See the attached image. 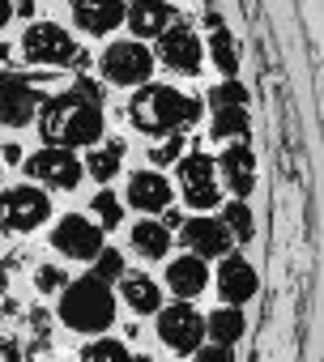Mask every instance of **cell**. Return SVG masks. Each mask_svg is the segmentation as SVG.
<instances>
[{
	"label": "cell",
	"mask_w": 324,
	"mask_h": 362,
	"mask_svg": "<svg viewBox=\"0 0 324 362\" xmlns=\"http://www.w3.org/2000/svg\"><path fill=\"white\" fill-rule=\"evenodd\" d=\"M39 128H43V141L60 145V149L98 145V136H103V90L94 81H77L73 90L47 98Z\"/></svg>",
	"instance_id": "obj_1"
},
{
	"label": "cell",
	"mask_w": 324,
	"mask_h": 362,
	"mask_svg": "<svg viewBox=\"0 0 324 362\" xmlns=\"http://www.w3.org/2000/svg\"><path fill=\"white\" fill-rule=\"evenodd\" d=\"M128 119L141 132L171 136V132H180V128L201 119V98L180 94L175 86H141L132 94V103H128Z\"/></svg>",
	"instance_id": "obj_2"
},
{
	"label": "cell",
	"mask_w": 324,
	"mask_h": 362,
	"mask_svg": "<svg viewBox=\"0 0 324 362\" xmlns=\"http://www.w3.org/2000/svg\"><path fill=\"white\" fill-rule=\"evenodd\" d=\"M60 320L73 332H103L115 324V294L107 281L86 273L81 281H69L60 294Z\"/></svg>",
	"instance_id": "obj_3"
},
{
	"label": "cell",
	"mask_w": 324,
	"mask_h": 362,
	"mask_svg": "<svg viewBox=\"0 0 324 362\" xmlns=\"http://www.w3.org/2000/svg\"><path fill=\"white\" fill-rule=\"evenodd\" d=\"M26 64H43V69H64V64H86V52L77 47V39L56 26V22H35L26 26L22 43H18Z\"/></svg>",
	"instance_id": "obj_4"
},
{
	"label": "cell",
	"mask_w": 324,
	"mask_h": 362,
	"mask_svg": "<svg viewBox=\"0 0 324 362\" xmlns=\"http://www.w3.org/2000/svg\"><path fill=\"white\" fill-rule=\"evenodd\" d=\"M52 218V201L43 188H9V192H0V230H9V235H30L39 230L43 222Z\"/></svg>",
	"instance_id": "obj_5"
},
{
	"label": "cell",
	"mask_w": 324,
	"mask_h": 362,
	"mask_svg": "<svg viewBox=\"0 0 324 362\" xmlns=\"http://www.w3.org/2000/svg\"><path fill=\"white\" fill-rule=\"evenodd\" d=\"M98 69H103V77L111 86H145L149 73H154V52L145 43H137V39H120V43H111L103 52Z\"/></svg>",
	"instance_id": "obj_6"
},
{
	"label": "cell",
	"mask_w": 324,
	"mask_h": 362,
	"mask_svg": "<svg viewBox=\"0 0 324 362\" xmlns=\"http://www.w3.org/2000/svg\"><path fill=\"white\" fill-rule=\"evenodd\" d=\"M158 60L167 64L171 73H184V77H197L201 73V60H205V43L197 39L192 26L175 22L158 35Z\"/></svg>",
	"instance_id": "obj_7"
},
{
	"label": "cell",
	"mask_w": 324,
	"mask_h": 362,
	"mask_svg": "<svg viewBox=\"0 0 324 362\" xmlns=\"http://www.w3.org/2000/svg\"><path fill=\"white\" fill-rule=\"evenodd\" d=\"M43 107V94L35 90L30 77L22 73H0V124L5 128H26Z\"/></svg>",
	"instance_id": "obj_8"
},
{
	"label": "cell",
	"mask_w": 324,
	"mask_h": 362,
	"mask_svg": "<svg viewBox=\"0 0 324 362\" xmlns=\"http://www.w3.org/2000/svg\"><path fill=\"white\" fill-rule=\"evenodd\" d=\"M26 175L39 179L43 188L73 192V188L81 184V162H77V153H69V149H60V145H47V149H39V153L26 158Z\"/></svg>",
	"instance_id": "obj_9"
},
{
	"label": "cell",
	"mask_w": 324,
	"mask_h": 362,
	"mask_svg": "<svg viewBox=\"0 0 324 362\" xmlns=\"http://www.w3.org/2000/svg\"><path fill=\"white\" fill-rule=\"evenodd\" d=\"M52 247L69 260H94L103 252V226L81 214H64L52 230Z\"/></svg>",
	"instance_id": "obj_10"
},
{
	"label": "cell",
	"mask_w": 324,
	"mask_h": 362,
	"mask_svg": "<svg viewBox=\"0 0 324 362\" xmlns=\"http://www.w3.org/2000/svg\"><path fill=\"white\" fill-rule=\"evenodd\" d=\"M180 192H184L188 209H214V205L222 201L214 158H205V153H188V158L180 162Z\"/></svg>",
	"instance_id": "obj_11"
},
{
	"label": "cell",
	"mask_w": 324,
	"mask_h": 362,
	"mask_svg": "<svg viewBox=\"0 0 324 362\" xmlns=\"http://www.w3.org/2000/svg\"><path fill=\"white\" fill-rule=\"evenodd\" d=\"M158 337H162V345H171L175 354H192L201 345V337H205V320L197 315V307L171 303V307L158 311Z\"/></svg>",
	"instance_id": "obj_12"
},
{
	"label": "cell",
	"mask_w": 324,
	"mask_h": 362,
	"mask_svg": "<svg viewBox=\"0 0 324 362\" xmlns=\"http://www.w3.org/2000/svg\"><path fill=\"white\" fill-rule=\"evenodd\" d=\"M180 243L192 256L209 260V256H226L231 252V230L222 226V218H188L180 226Z\"/></svg>",
	"instance_id": "obj_13"
},
{
	"label": "cell",
	"mask_w": 324,
	"mask_h": 362,
	"mask_svg": "<svg viewBox=\"0 0 324 362\" xmlns=\"http://www.w3.org/2000/svg\"><path fill=\"white\" fill-rule=\"evenodd\" d=\"M214 170H222V184H226L239 201L256 188V158H252V149H248L243 141L226 145V149H222V158L214 162Z\"/></svg>",
	"instance_id": "obj_14"
},
{
	"label": "cell",
	"mask_w": 324,
	"mask_h": 362,
	"mask_svg": "<svg viewBox=\"0 0 324 362\" xmlns=\"http://www.w3.org/2000/svg\"><path fill=\"white\" fill-rule=\"evenodd\" d=\"M171 184H167V175H158V170H137L128 179V205L141 209V214H167L171 205Z\"/></svg>",
	"instance_id": "obj_15"
},
{
	"label": "cell",
	"mask_w": 324,
	"mask_h": 362,
	"mask_svg": "<svg viewBox=\"0 0 324 362\" xmlns=\"http://www.w3.org/2000/svg\"><path fill=\"white\" fill-rule=\"evenodd\" d=\"M218 294H222V303L226 307H239V303H248L252 294H256V269L243 260V256H222V264H218Z\"/></svg>",
	"instance_id": "obj_16"
},
{
	"label": "cell",
	"mask_w": 324,
	"mask_h": 362,
	"mask_svg": "<svg viewBox=\"0 0 324 362\" xmlns=\"http://www.w3.org/2000/svg\"><path fill=\"white\" fill-rule=\"evenodd\" d=\"M124 0H73V22L86 35H111L124 22Z\"/></svg>",
	"instance_id": "obj_17"
},
{
	"label": "cell",
	"mask_w": 324,
	"mask_h": 362,
	"mask_svg": "<svg viewBox=\"0 0 324 362\" xmlns=\"http://www.w3.org/2000/svg\"><path fill=\"white\" fill-rule=\"evenodd\" d=\"M124 18L137 39H158L167 26H175V5H167V0H132Z\"/></svg>",
	"instance_id": "obj_18"
},
{
	"label": "cell",
	"mask_w": 324,
	"mask_h": 362,
	"mask_svg": "<svg viewBox=\"0 0 324 362\" xmlns=\"http://www.w3.org/2000/svg\"><path fill=\"white\" fill-rule=\"evenodd\" d=\"M167 286H171V294L175 298H197L205 286H209V269H205V260L201 256H175L171 264H167Z\"/></svg>",
	"instance_id": "obj_19"
},
{
	"label": "cell",
	"mask_w": 324,
	"mask_h": 362,
	"mask_svg": "<svg viewBox=\"0 0 324 362\" xmlns=\"http://www.w3.org/2000/svg\"><path fill=\"white\" fill-rule=\"evenodd\" d=\"M128 239H132V252L145 256V260H162V256L171 252V230H167V222H154V218L137 222Z\"/></svg>",
	"instance_id": "obj_20"
},
{
	"label": "cell",
	"mask_w": 324,
	"mask_h": 362,
	"mask_svg": "<svg viewBox=\"0 0 324 362\" xmlns=\"http://www.w3.org/2000/svg\"><path fill=\"white\" fill-rule=\"evenodd\" d=\"M120 294H124V303H128L132 311H141V315L162 307V290H158V281L145 277V273H120Z\"/></svg>",
	"instance_id": "obj_21"
},
{
	"label": "cell",
	"mask_w": 324,
	"mask_h": 362,
	"mask_svg": "<svg viewBox=\"0 0 324 362\" xmlns=\"http://www.w3.org/2000/svg\"><path fill=\"white\" fill-rule=\"evenodd\" d=\"M243 328H248L243 311H239V307H226V303L205 320V332L214 337V345H235V341L243 337Z\"/></svg>",
	"instance_id": "obj_22"
},
{
	"label": "cell",
	"mask_w": 324,
	"mask_h": 362,
	"mask_svg": "<svg viewBox=\"0 0 324 362\" xmlns=\"http://www.w3.org/2000/svg\"><path fill=\"white\" fill-rule=\"evenodd\" d=\"M248 132V107H214V136L239 141Z\"/></svg>",
	"instance_id": "obj_23"
},
{
	"label": "cell",
	"mask_w": 324,
	"mask_h": 362,
	"mask_svg": "<svg viewBox=\"0 0 324 362\" xmlns=\"http://www.w3.org/2000/svg\"><path fill=\"white\" fill-rule=\"evenodd\" d=\"M120 158H124V145L111 141V145H103V149H94V153L86 158V170L107 184V179H115V170H120Z\"/></svg>",
	"instance_id": "obj_24"
},
{
	"label": "cell",
	"mask_w": 324,
	"mask_h": 362,
	"mask_svg": "<svg viewBox=\"0 0 324 362\" xmlns=\"http://www.w3.org/2000/svg\"><path fill=\"white\" fill-rule=\"evenodd\" d=\"M81 362H145V358H132L124 341L103 337V341H90V345L81 349Z\"/></svg>",
	"instance_id": "obj_25"
},
{
	"label": "cell",
	"mask_w": 324,
	"mask_h": 362,
	"mask_svg": "<svg viewBox=\"0 0 324 362\" xmlns=\"http://www.w3.org/2000/svg\"><path fill=\"white\" fill-rule=\"evenodd\" d=\"M222 226L231 230V239H239V243H248L252 235H256V222H252V209L243 205V201H231L226 209H222Z\"/></svg>",
	"instance_id": "obj_26"
},
{
	"label": "cell",
	"mask_w": 324,
	"mask_h": 362,
	"mask_svg": "<svg viewBox=\"0 0 324 362\" xmlns=\"http://www.w3.org/2000/svg\"><path fill=\"white\" fill-rule=\"evenodd\" d=\"M209 52H214V64L222 69V73H235L239 69V52H235V39H231V30H214V39H209Z\"/></svg>",
	"instance_id": "obj_27"
},
{
	"label": "cell",
	"mask_w": 324,
	"mask_h": 362,
	"mask_svg": "<svg viewBox=\"0 0 324 362\" xmlns=\"http://www.w3.org/2000/svg\"><path fill=\"white\" fill-rule=\"evenodd\" d=\"M90 209H94V218H98V226H103V230L120 226V218H124V209H120V197H115V192H98Z\"/></svg>",
	"instance_id": "obj_28"
},
{
	"label": "cell",
	"mask_w": 324,
	"mask_h": 362,
	"mask_svg": "<svg viewBox=\"0 0 324 362\" xmlns=\"http://www.w3.org/2000/svg\"><path fill=\"white\" fill-rule=\"evenodd\" d=\"M180 153H184V136H180V132H171L167 141H158V145L149 149V162H154V166H167V162H175Z\"/></svg>",
	"instance_id": "obj_29"
},
{
	"label": "cell",
	"mask_w": 324,
	"mask_h": 362,
	"mask_svg": "<svg viewBox=\"0 0 324 362\" xmlns=\"http://www.w3.org/2000/svg\"><path fill=\"white\" fill-rule=\"evenodd\" d=\"M209 103H214V107H248V90H243L239 81H222V86L209 94Z\"/></svg>",
	"instance_id": "obj_30"
},
{
	"label": "cell",
	"mask_w": 324,
	"mask_h": 362,
	"mask_svg": "<svg viewBox=\"0 0 324 362\" xmlns=\"http://www.w3.org/2000/svg\"><path fill=\"white\" fill-rule=\"evenodd\" d=\"M120 273H124V260H120V252H107V247H103V252L94 256V277H98V281H115Z\"/></svg>",
	"instance_id": "obj_31"
},
{
	"label": "cell",
	"mask_w": 324,
	"mask_h": 362,
	"mask_svg": "<svg viewBox=\"0 0 324 362\" xmlns=\"http://www.w3.org/2000/svg\"><path fill=\"white\" fill-rule=\"evenodd\" d=\"M35 286H39L43 294H56V290L69 286V277H64V269H56V264H39V269H35Z\"/></svg>",
	"instance_id": "obj_32"
},
{
	"label": "cell",
	"mask_w": 324,
	"mask_h": 362,
	"mask_svg": "<svg viewBox=\"0 0 324 362\" xmlns=\"http://www.w3.org/2000/svg\"><path fill=\"white\" fill-rule=\"evenodd\" d=\"M192 354H197V362H235L231 345H197Z\"/></svg>",
	"instance_id": "obj_33"
},
{
	"label": "cell",
	"mask_w": 324,
	"mask_h": 362,
	"mask_svg": "<svg viewBox=\"0 0 324 362\" xmlns=\"http://www.w3.org/2000/svg\"><path fill=\"white\" fill-rule=\"evenodd\" d=\"M0 362H22V349L13 341H5V337H0Z\"/></svg>",
	"instance_id": "obj_34"
},
{
	"label": "cell",
	"mask_w": 324,
	"mask_h": 362,
	"mask_svg": "<svg viewBox=\"0 0 324 362\" xmlns=\"http://www.w3.org/2000/svg\"><path fill=\"white\" fill-rule=\"evenodd\" d=\"M9 5H13L18 18H30V13H35V0H9Z\"/></svg>",
	"instance_id": "obj_35"
},
{
	"label": "cell",
	"mask_w": 324,
	"mask_h": 362,
	"mask_svg": "<svg viewBox=\"0 0 324 362\" xmlns=\"http://www.w3.org/2000/svg\"><path fill=\"white\" fill-rule=\"evenodd\" d=\"M0 153H5V162H22V145H13V141L0 149Z\"/></svg>",
	"instance_id": "obj_36"
},
{
	"label": "cell",
	"mask_w": 324,
	"mask_h": 362,
	"mask_svg": "<svg viewBox=\"0 0 324 362\" xmlns=\"http://www.w3.org/2000/svg\"><path fill=\"white\" fill-rule=\"evenodd\" d=\"M9 18H13V5H9V0H0V30L9 26Z\"/></svg>",
	"instance_id": "obj_37"
},
{
	"label": "cell",
	"mask_w": 324,
	"mask_h": 362,
	"mask_svg": "<svg viewBox=\"0 0 324 362\" xmlns=\"http://www.w3.org/2000/svg\"><path fill=\"white\" fill-rule=\"evenodd\" d=\"M5 286H9V269H5V264H0V290H5Z\"/></svg>",
	"instance_id": "obj_38"
},
{
	"label": "cell",
	"mask_w": 324,
	"mask_h": 362,
	"mask_svg": "<svg viewBox=\"0 0 324 362\" xmlns=\"http://www.w3.org/2000/svg\"><path fill=\"white\" fill-rule=\"evenodd\" d=\"M0 320H5V307H0Z\"/></svg>",
	"instance_id": "obj_39"
}]
</instances>
